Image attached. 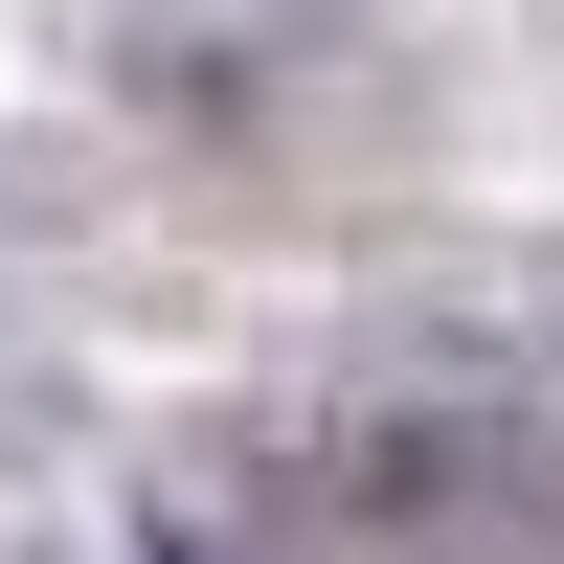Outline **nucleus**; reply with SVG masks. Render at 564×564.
<instances>
[{
  "instance_id": "f257e3e1",
  "label": "nucleus",
  "mask_w": 564,
  "mask_h": 564,
  "mask_svg": "<svg viewBox=\"0 0 564 564\" xmlns=\"http://www.w3.org/2000/svg\"><path fill=\"white\" fill-rule=\"evenodd\" d=\"M339 520L406 564H564V452L475 430V406H361L339 430Z\"/></svg>"
}]
</instances>
